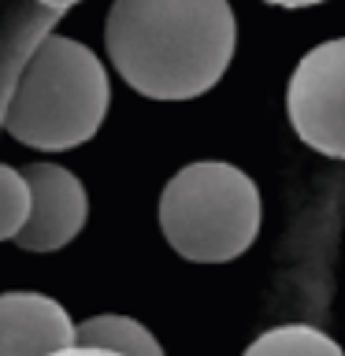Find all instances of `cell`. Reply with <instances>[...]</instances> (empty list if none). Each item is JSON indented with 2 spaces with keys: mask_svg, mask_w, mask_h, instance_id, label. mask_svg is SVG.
I'll list each match as a JSON object with an SVG mask.
<instances>
[{
  "mask_svg": "<svg viewBox=\"0 0 345 356\" xmlns=\"http://www.w3.org/2000/svg\"><path fill=\"white\" fill-rule=\"evenodd\" d=\"M230 0H111L104 52L115 74L149 100H197L234 60Z\"/></svg>",
  "mask_w": 345,
  "mask_h": 356,
  "instance_id": "cell-1",
  "label": "cell"
},
{
  "mask_svg": "<svg viewBox=\"0 0 345 356\" xmlns=\"http://www.w3.org/2000/svg\"><path fill=\"white\" fill-rule=\"evenodd\" d=\"M111 104L108 67L89 44L49 33L26 56L4 108V130L26 149L67 152L100 130Z\"/></svg>",
  "mask_w": 345,
  "mask_h": 356,
  "instance_id": "cell-2",
  "label": "cell"
},
{
  "mask_svg": "<svg viewBox=\"0 0 345 356\" xmlns=\"http://www.w3.org/2000/svg\"><path fill=\"white\" fill-rule=\"evenodd\" d=\"M156 219L182 260L230 264L260 234V189L227 160H197L167 178Z\"/></svg>",
  "mask_w": 345,
  "mask_h": 356,
  "instance_id": "cell-3",
  "label": "cell"
},
{
  "mask_svg": "<svg viewBox=\"0 0 345 356\" xmlns=\"http://www.w3.org/2000/svg\"><path fill=\"white\" fill-rule=\"evenodd\" d=\"M286 119L312 152L345 160V38H330L297 60L286 86Z\"/></svg>",
  "mask_w": 345,
  "mask_h": 356,
  "instance_id": "cell-4",
  "label": "cell"
},
{
  "mask_svg": "<svg viewBox=\"0 0 345 356\" xmlns=\"http://www.w3.org/2000/svg\"><path fill=\"white\" fill-rule=\"evenodd\" d=\"M33 193V208L15 245L26 252H56L82 234L89 219V197L74 171L60 163H30L22 167Z\"/></svg>",
  "mask_w": 345,
  "mask_h": 356,
  "instance_id": "cell-5",
  "label": "cell"
},
{
  "mask_svg": "<svg viewBox=\"0 0 345 356\" xmlns=\"http://www.w3.org/2000/svg\"><path fill=\"white\" fill-rule=\"evenodd\" d=\"M74 341L78 323L60 300L33 289L0 293V356H52Z\"/></svg>",
  "mask_w": 345,
  "mask_h": 356,
  "instance_id": "cell-6",
  "label": "cell"
},
{
  "mask_svg": "<svg viewBox=\"0 0 345 356\" xmlns=\"http://www.w3.org/2000/svg\"><path fill=\"white\" fill-rule=\"evenodd\" d=\"M78 345H93V349H111L119 356H163V345L145 323L130 316H89L78 323Z\"/></svg>",
  "mask_w": 345,
  "mask_h": 356,
  "instance_id": "cell-7",
  "label": "cell"
},
{
  "mask_svg": "<svg viewBox=\"0 0 345 356\" xmlns=\"http://www.w3.org/2000/svg\"><path fill=\"white\" fill-rule=\"evenodd\" d=\"M241 356H345L342 345L308 323H282L245 345Z\"/></svg>",
  "mask_w": 345,
  "mask_h": 356,
  "instance_id": "cell-8",
  "label": "cell"
},
{
  "mask_svg": "<svg viewBox=\"0 0 345 356\" xmlns=\"http://www.w3.org/2000/svg\"><path fill=\"white\" fill-rule=\"evenodd\" d=\"M30 208H33V193H30L26 175L0 163V241L19 238V230L30 219Z\"/></svg>",
  "mask_w": 345,
  "mask_h": 356,
  "instance_id": "cell-9",
  "label": "cell"
},
{
  "mask_svg": "<svg viewBox=\"0 0 345 356\" xmlns=\"http://www.w3.org/2000/svg\"><path fill=\"white\" fill-rule=\"evenodd\" d=\"M52 356H119V353H111V349H93V345H67V349L60 353H52Z\"/></svg>",
  "mask_w": 345,
  "mask_h": 356,
  "instance_id": "cell-10",
  "label": "cell"
},
{
  "mask_svg": "<svg viewBox=\"0 0 345 356\" xmlns=\"http://www.w3.org/2000/svg\"><path fill=\"white\" fill-rule=\"evenodd\" d=\"M271 8H316V4H327V0H264Z\"/></svg>",
  "mask_w": 345,
  "mask_h": 356,
  "instance_id": "cell-11",
  "label": "cell"
},
{
  "mask_svg": "<svg viewBox=\"0 0 345 356\" xmlns=\"http://www.w3.org/2000/svg\"><path fill=\"white\" fill-rule=\"evenodd\" d=\"M41 8H49V11H67V8H74V4H82V0H38Z\"/></svg>",
  "mask_w": 345,
  "mask_h": 356,
  "instance_id": "cell-12",
  "label": "cell"
}]
</instances>
